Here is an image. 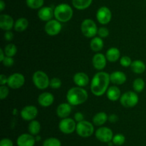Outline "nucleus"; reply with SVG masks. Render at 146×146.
<instances>
[{"label": "nucleus", "mask_w": 146, "mask_h": 146, "mask_svg": "<svg viewBox=\"0 0 146 146\" xmlns=\"http://www.w3.org/2000/svg\"><path fill=\"white\" fill-rule=\"evenodd\" d=\"M110 81V75L106 72L96 73L91 81V90L93 94L98 97L103 95L108 90Z\"/></svg>", "instance_id": "f257e3e1"}, {"label": "nucleus", "mask_w": 146, "mask_h": 146, "mask_svg": "<svg viewBox=\"0 0 146 146\" xmlns=\"http://www.w3.org/2000/svg\"><path fill=\"white\" fill-rule=\"evenodd\" d=\"M88 99L86 90L80 87H74L70 89L66 94V100L71 105H79L85 102Z\"/></svg>", "instance_id": "f03ea898"}, {"label": "nucleus", "mask_w": 146, "mask_h": 146, "mask_svg": "<svg viewBox=\"0 0 146 146\" xmlns=\"http://www.w3.org/2000/svg\"><path fill=\"white\" fill-rule=\"evenodd\" d=\"M72 8L67 4H60L54 9V17L60 22H67L73 17Z\"/></svg>", "instance_id": "7ed1b4c3"}, {"label": "nucleus", "mask_w": 146, "mask_h": 146, "mask_svg": "<svg viewBox=\"0 0 146 146\" xmlns=\"http://www.w3.org/2000/svg\"><path fill=\"white\" fill-rule=\"evenodd\" d=\"M34 85L40 90H44L49 86L50 80L48 75L43 71L35 72L32 77Z\"/></svg>", "instance_id": "20e7f679"}, {"label": "nucleus", "mask_w": 146, "mask_h": 146, "mask_svg": "<svg viewBox=\"0 0 146 146\" xmlns=\"http://www.w3.org/2000/svg\"><path fill=\"white\" fill-rule=\"evenodd\" d=\"M81 31L85 37L91 38L98 33L97 26L96 23L90 19H84L81 23Z\"/></svg>", "instance_id": "39448f33"}, {"label": "nucleus", "mask_w": 146, "mask_h": 146, "mask_svg": "<svg viewBox=\"0 0 146 146\" xmlns=\"http://www.w3.org/2000/svg\"><path fill=\"white\" fill-rule=\"evenodd\" d=\"M138 100H139V98L136 93L131 91L126 92L123 95H121L120 98L121 104L126 108H131V107H135L138 104Z\"/></svg>", "instance_id": "423d86ee"}, {"label": "nucleus", "mask_w": 146, "mask_h": 146, "mask_svg": "<svg viewBox=\"0 0 146 146\" xmlns=\"http://www.w3.org/2000/svg\"><path fill=\"white\" fill-rule=\"evenodd\" d=\"M76 133L82 137H88L93 135L94 132V127L90 122L83 120L76 125Z\"/></svg>", "instance_id": "0eeeda50"}, {"label": "nucleus", "mask_w": 146, "mask_h": 146, "mask_svg": "<svg viewBox=\"0 0 146 146\" xmlns=\"http://www.w3.org/2000/svg\"><path fill=\"white\" fill-rule=\"evenodd\" d=\"M58 127L61 132L64 134H71L76 129V124L75 120L71 118H64L60 121Z\"/></svg>", "instance_id": "6e6552de"}, {"label": "nucleus", "mask_w": 146, "mask_h": 146, "mask_svg": "<svg viewBox=\"0 0 146 146\" xmlns=\"http://www.w3.org/2000/svg\"><path fill=\"white\" fill-rule=\"evenodd\" d=\"M96 137L101 142L108 143L112 141L113 133L111 129L107 127H101L96 131Z\"/></svg>", "instance_id": "1a4fd4ad"}, {"label": "nucleus", "mask_w": 146, "mask_h": 146, "mask_svg": "<svg viewBox=\"0 0 146 146\" xmlns=\"http://www.w3.org/2000/svg\"><path fill=\"white\" fill-rule=\"evenodd\" d=\"M25 82V77L20 73H14L8 77L7 84L11 89H19Z\"/></svg>", "instance_id": "9d476101"}, {"label": "nucleus", "mask_w": 146, "mask_h": 146, "mask_svg": "<svg viewBox=\"0 0 146 146\" xmlns=\"http://www.w3.org/2000/svg\"><path fill=\"white\" fill-rule=\"evenodd\" d=\"M112 17L111 11L108 7H101L96 12V19L101 24H107L110 22Z\"/></svg>", "instance_id": "9b49d317"}, {"label": "nucleus", "mask_w": 146, "mask_h": 146, "mask_svg": "<svg viewBox=\"0 0 146 146\" xmlns=\"http://www.w3.org/2000/svg\"><path fill=\"white\" fill-rule=\"evenodd\" d=\"M61 28H62V26L60 21L55 19H51L47 21L44 27L46 33L50 36H55L59 34Z\"/></svg>", "instance_id": "f8f14e48"}, {"label": "nucleus", "mask_w": 146, "mask_h": 146, "mask_svg": "<svg viewBox=\"0 0 146 146\" xmlns=\"http://www.w3.org/2000/svg\"><path fill=\"white\" fill-rule=\"evenodd\" d=\"M20 114L23 120L26 121H31L34 120L38 115V110L34 105H27L21 110Z\"/></svg>", "instance_id": "ddd939ff"}, {"label": "nucleus", "mask_w": 146, "mask_h": 146, "mask_svg": "<svg viewBox=\"0 0 146 146\" xmlns=\"http://www.w3.org/2000/svg\"><path fill=\"white\" fill-rule=\"evenodd\" d=\"M36 139L31 134L24 133L17 138V143L18 146H34Z\"/></svg>", "instance_id": "4468645a"}, {"label": "nucleus", "mask_w": 146, "mask_h": 146, "mask_svg": "<svg viewBox=\"0 0 146 146\" xmlns=\"http://www.w3.org/2000/svg\"><path fill=\"white\" fill-rule=\"evenodd\" d=\"M106 57L101 53H97L94 56L92 60L94 68L98 70H101L105 68L106 65Z\"/></svg>", "instance_id": "2eb2a0df"}, {"label": "nucleus", "mask_w": 146, "mask_h": 146, "mask_svg": "<svg viewBox=\"0 0 146 146\" xmlns=\"http://www.w3.org/2000/svg\"><path fill=\"white\" fill-rule=\"evenodd\" d=\"M14 26V19L9 14L0 15V28L5 31H9Z\"/></svg>", "instance_id": "dca6fc26"}, {"label": "nucleus", "mask_w": 146, "mask_h": 146, "mask_svg": "<svg viewBox=\"0 0 146 146\" xmlns=\"http://www.w3.org/2000/svg\"><path fill=\"white\" fill-rule=\"evenodd\" d=\"M54 16V9L50 7H44L38 11V17L42 21H48Z\"/></svg>", "instance_id": "f3484780"}, {"label": "nucleus", "mask_w": 146, "mask_h": 146, "mask_svg": "<svg viewBox=\"0 0 146 146\" xmlns=\"http://www.w3.org/2000/svg\"><path fill=\"white\" fill-rule=\"evenodd\" d=\"M54 101V97L50 92H43L38 97V102L42 107H49Z\"/></svg>", "instance_id": "a211bd4d"}, {"label": "nucleus", "mask_w": 146, "mask_h": 146, "mask_svg": "<svg viewBox=\"0 0 146 146\" xmlns=\"http://www.w3.org/2000/svg\"><path fill=\"white\" fill-rule=\"evenodd\" d=\"M110 80L113 84L121 85L125 82L127 78L124 72L121 71H115L110 74Z\"/></svg>", "instance_id": "6ab92c4d"}, {"label": "nucleus", "mask_w": 146, "mask_h": 146, "mask_svg": "<svg viewBox=\"0 0 146 146\" xmlns=\"http://www.w3.org/2000/svg\"><path fill=\"white\" fill-rule=\"evenodd\" d=\"M74 82L78 87H85L89 83V77L84 72H77L74 76Z\"/></svg>", "instance_id": "aec40b11"}, {"label": "nucleus", "mask_w": 146, "mask_h": 146, "mask_svg": "<svg viewBox=\"0 0 146 146\" xmlns=\"http://www.w3.org/2000/svg\"><path fill=\"white\" fill-rule=\"evenodd\" d=\"M71 113V107L69 103H61L58 106L56 114L61 118H66Z\"/></svg>", "instance_id": "412c9836"}, {"label": "nucleus", "mask_w": 146, "mask_h": 146, "mask_svg": "<svg viewBox=\"0 0 146 146\" xmlns=\"http://www.w3.org/2000/svg\"><path fill=\"white\" fill-rule=\"evenodd\" d=\"M121 97V90L116 86H111L107 90V97L111 101H117Z\"/></svg>", "instance_id": "4be33fe9"}, {"label": "nucleus", "mask_w": 146, "mask_h": 146, "mask_svg": "<svg viewBox=\"0 0 146 146\" xmlns=\"http://www.w3.org/2000/svg\"><path fill=\"white\" fill-rule=\"evenodd\" d=\"M121 56V52L120 50L116 47H111V48L108 49V51L106 52V57L107 60H108L111 62H115L118 61Z\"/></svg>", "instance_id": "5701e85b"}, {"label": "nucleus", "mask_w": 146, "mask_h": 146, "mask_svg": "<svg viewBox=\"0 0 146 146\" xmlns=\"http://www.w3.org/2000/svg\"><path fill=\"white\" fill-rule=\"evenodd\" d=\"M131 68L133 72L136 74H142L145 70V64L141 60H135L132 62L131 65Z\"/></svg>", "instance_id": "b1692460"}, {"label": "nucleus", "mask_w": 146, "mask_h": 146, "mask_svg": "<svg viewBox=\"0 0 146 146\" xmlns=\"http://www.w3.org/2000/svg\"><path fill=\"white\" fill-rule=\"evenodd\" d=\"M104 41L100 37H94L90 42V47L94 52H99L104 47Z\"/></svg>", "instance_id": "393cba45"}, {"label": "nucleus", "mask_w": 146, "mask_h": 146, "mask_svg": "<svg viewBox=\"0 0 146 146\" xmlns=\"http://www.w3.org/2000/svg\"><path fill=\"white\" fill-rule=\"evenodd\" d=\"M108 119V115L104 112H100L96 114L93 118V122L94 124L96 126H101L107 121Z\"/></svg>", "instance_id": "a878e982"}, {"label": "nucleus", "mask_w": 146, "mask_h": 146, "mask_svg": "<svg viewBox=\"0 0 146 146\" xmlns=\"http://www.w3.org/2000/svg\"><path fill=\"white\" fill-rule=\"evenodd\" d=\"M29 26V21L26 18H19L14 23V29L18 32L24 31Z\"/></svg>", "instance_id": "bb28decb"}, {"label": "nucleus", "mask_w": 146, "mask_h": 146, "mask_svg": "<svg viewBox=\"0 0 146 146\" xmlns=\"http://www.w3.org/2000/svg\"><path fill=\"white\" fill-rule=\"evenodd\" d=\"M93 0H72L73 6L78 10H84L91 6Z\"/></svg>", "instance_id": "cd10ccee"}, {"label": "nucleus", "mask_w": 146, "mask_h": 146, "mask_svg": "<svg viewBox=\"0 0 146 146\" xmlns=\"http://www.w3.org/2000/svg\"><path fill=\"white\" fill-rule=\"evenodd\" d=\"M28 130L30 134H31L32 135H37L41 130V125H40L39 122L34 120H31V123L29 125Z\"/></svg>", "instance_id": "c85d7f7f"}, {"label": "nucleus", "mask_w": 146, "mask_h": 146, "mask_svg": "<svg viewBox=\"0 0 146 146\" xmlns=\"http://www.w3.org/2000/svg\"><path fill=\"white\" fill-rule=\"evenodd\" d=\"M4 53L5 55L7 57H13L17 52V48L15 44H9L4 47Z\"/></svg>", "instance_id": "c756f323"}, {"label": "nucleus", "mask_w": 146, "mask_h": 146, "mask_svg": "<svg viewBox=\"0 0 146 146\" xmlns=\"http://www.w3.org/2000/svg\"><path fill=\"white\" fill-rule=\"evenodd\" d=\"M133 87L134 90L137 92H141L145 88V82L143 79L137 78L134 80L133 83Z\"/></svg>", "instance_id": "7c9ffc66"}, {"label": "nucleus", "mask_w": 146, "mask_h": 146, "mask_svg": "<svg viewBox=\"0 0 146 146\" xmlns=\"http://www.w3.org/2000/svg\"><path fill=\"white\" fill-rule=\"evenodd\" d=\"M27 5L33 9L41 8L44 3V0H26Z\"/></svg>", "instance_id": "2f4dec72"}, {"label": "nucleus", "mask_w": 146, "mask_h": 146, "mask_svg": "<svg viewBox=\"0 0 146 146\" xmlns=\"http://www.w3.org/2000/svg\"><path fill=\"white\" fill-rule=\"evenodd\" d=\"M43 146H61V143L56 137H49L44 140Z\"/></svg>", "instance_id": "473e14b6"}, {"label": "nucleus", "mask_w": 146, "mask_h": 146, "mask_svg": "<svg viewBox=\"0 0 146 146\" xmlns=\"http://www.w3.org/2000/svg\"><path fill=\"white\" fill-rule=\"evenodd\" d=\"M125 141V136L123 135V134H118L115 135L113 137L112 142L113 143L114 145H122L123 144H124Z\"/></svg>", "instance_id": "72a5a7b5"}, {"label": "nucleus", "mask_w": 146, "mask_h": 146, "mask_svg": "<svg viewBox=\"0 0 146 146\" xmlns=\"http://www.w3.org/2000/svg\"><path fill=\"white\" fill-rule=\"evenodd\" d=\"M49 86L53 89H58L61 86V80L57 77H54L50 80Z\"/></svg>", "instance_id": "f704fd0d"}, {"label": "nucleus", "mask_w": 146, "mask_h": 146, "mask_svg": "<svg viewBox=\"0 0 146 146\" xmlns=\"http://www.w3.org/2000/svg\"><path fill=\"white\" fill-rule=\"evenodd\" d=\"M132 60H131V59L128 56H123V57H121V60H120V63H121V64L123 67H130V66L131 65V64H132Z\"/></svg>", "instance_id": "c9c22d12"}, {"label": "nucleus", "mask_w": 146, "mask_h": 146, "mask_svg": "<svg viewBox=\"0 0 146 146\" xmlns=\"http://www.w3.org/2000/svg\"><path fill=\"white\" fill-rule=\"evenodd\" d=\"M9 92V91L8 87L4 85H1V87H0V99L4 100V99L7 98Z\"/></svg>", "instance_id": "e433bc0d"}, {"label": "nucleus", "mask_w": 146, "mask_h": 146, "mask_svg": "<svg viewBox=\"0 0 146 146\" xmlns=\"http://www.w3.org/2000/svg\"><path fill=\"white\" fill-rule=\"evenodd\" d=\"M97 34H98V36L101 38H105V37H107L109 35V31H108L106 27H101L98 29Z\"/></svg>", "instance_id": "4c0bfd02"}, {"label": "nucleus", "mask_w": 146, "mask_h": 146, "mask_svg": "<svg viewBox=\"0 0 146 146\" xmlns=\"http://www.w3.org/2000/svg\"><path fill=\"white\" fill-rule=\"evenodd\" d=\"M2 63L5 67H11L14 63V59L11 57H7V56H6L4 60L2 61Z\"/></svg>", "instance_id": "58836bf2"}, {"label": "nucleus", "mask_w": 146, "mask_h": 146, "mask_svg": "<svg viewBox=\"0 0 146 146\" xmlns=\"http://www.w3.org/2000/svg\"><path fill=\"white\" fill-rule=\"evenodd\" d=\"M0 146H14L13 142L9 138H3L0 141Z\"/></svg>", "instance_id": "ea45409f"}, {"label": "nucleus", "mask_w": 146, "mask_h": 146, "mask_svg": "<svg viewBox=\"0 0 146 146\" xmlns=\"http://www.w3.org/2000/svg\"><path fill=\"white\" fill-rule=\"evenodd\" d=\"M74 119H75L76 121H77L78 123H79V122H81V121H83V120H84V116L82 113L78 112V113H76L75 115H74Z\"/></svg>", "instance_id": "a19ab883"}, {"label": "nucleus", "mask_w": 146, "mask_h": 146, "mask_svg": "<svg viewBox=\"0 0 146 146\" xmlns=\"http://www.w3.org/2000/svg\"><path fill=\"white\" fill-rule=\"evenodd\" d=\"M4 39H5L7 41H11V40H13V38H14V34H13L11 31H6V33L4 34Z\"/></svg>", "instance_id": "79ce46f5"}, {"label": "nucleus", "mask_w": 146, "mask_h": 146, "mask_svg": "<svg viewBox=\"0 0 146 146\" xmlns=\"http://www.w3.org/2000/svg\"><path fill=\"white\" fill-rule=\"evenodd\" d=\"M7 80H8V78L4 74H1L0 75V84H1V85H4L6 83H7Z\"/></svg>", "instance_id": "37998d69"}, {"label": "nucleus", "mask_w": 146, "mask_h": 146, "mask_svg": "<svg viewBox=\"0 0 146 146\" xmlns=\"http://www.w3.org/2000/svg\"><path fill=\"white\" fill-rule=\"evenodd\" d=\"M108 120H109L111 123H116L118 120V117L115 114H112L108 117Z\"/></svg>", "instance_id": "c03bdc74"}, {"label": "nucleus", "mask_w": 146, "mask_h": 146, "mask_svg": "<svg viewBox=\"0 0 146 146\" xmlns=\"http://www.w3.org/2000/svg\"><path fill=\"white\" fill-rule=\"evenodd\" d=\"M4 51L2 50V49H0V61L2 62L3 60H4V58H5V56H4Z\"/></svg>", "instance_id": "a18cd8bd"}, {"label": "nucleus", "mask_w": 146, "mask_h": 146, "mask_svg": "<svg viewBox=\"0 0 146 146\" xmlns=\"http://www.w3.org/2000/svg\"><path fill=\"white\" fill-rule=\"evenodd\" d=\"M6 7V4L3 0H0V11H2Z\"/></svg>", "instance_id": "49530a36"}, {"label": "nucleus", "mask_w": 146, "mask_h": 146, "mask_svg": "<svg viewBox=\"0 0 146 146\" xmlns=\"http://www.w3.org/2000/svg\"><path fill=\"white\" fill-rule=\"evenodd\" d=\"M35 139H36V141H39V140H41V137L38 135H36L35 137Z\"/></svg>", "instance_id": "de8ad7c7"}]
</instances>
